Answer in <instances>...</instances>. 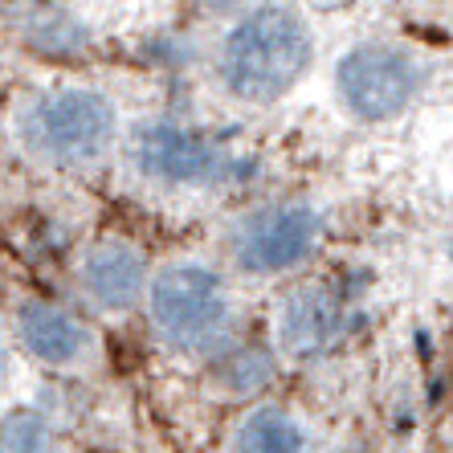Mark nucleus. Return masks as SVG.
<instances>
[{
  "mask_svg": "<svg viewBox=\"0 0 453 453\" xmlns=\"http://www.w3.org/2000/svg\"><path fill=\"white\" fill-rule=\"evenodd\" d=\"M339 327H343V306H339V295L331 286H319V282L295 286L282 298V306H278L282 348L298 359L323 356L339 339Z\"/></svg>",
  "mask_w": 453,
  "mask_h": 453,
  "instance_id": "0eeeda50",
  "label": "nucleus"
},
{
  "mask_svg": "<svg viewBox=\"0 0 453 453\" xmlns=\"http://www.w3.org/2000/svg\"><path fill=\"white\" fill-rule=\"evenodd\" d=\"M0 445L4 449H42V445H50V425L37 412L17 409L0 421Z\"/></svg>",
  "mask_w": 453,
  "mask_h": 453,
  "instance_id": "f8f14e48",
  "label": "nucleus"
},
{
  "mask_svg": "<svg viewBox=\"0 0 453 453\" xmlns=\"http://www.w3.org/2000/svg\"><path fill=\"white\" fill-rule=\"evenodd\" d=\"M148 306L172 339H196L225 319V282L201 262H172L151 278Z\"/></svg>",
  "mask_w": 453,
  "mask_h": 453,
  "instance_id": "20e7f679",
  "label": "nucleus"
},
{
  "mask_svg": "<svg viewBox=\"0 0 453 453\" xmlns=\"http://www.w3.org/2000/svg\"><path fill=\"white\" fill-rule=\"evenodd\" d=\"M237 449L253 453H295L303 449V429L290 412L282 409H257L250 412L237 429Z\"/></svg>",
  "mask_w": 453,
  "mask_h": 453,
  "instance_id": "9d476101",
  "label": "nucleus"
},
{
  "mask_svg": "<svg viewBox=\"0 0 453 453\" xmlns=\"http://www.w3.org/2000/svg\"><path fill=\"white\" fill-rule=\"evenodd\" d=\"M217 376H221V384H229L233 392H257L265 380L274 376V364H270L265 351L250 348V351H237L233 359H225Z\"/></svg>",
  "mask_w": 453,
  "mask_h": 453,
  "instance_id": "9b49d317",
  "label": "nucleus"
},
{
  "mask_svg": "<svg viewBox=\"0 0 453 453\" xmlns=\"http://www.w3.org/2000/svg\"><path fill=\"white\" fill-rule=\"evenodd\" d=\"M21 135L45 159L86 164L115 139V106L95 90H53L25 111Z\"/></svg>",
  "mask_w": 453,
  "mask_h": 453,
  "instance_id": "f03ea898",
  "label": "nucleus"
},
{
  "mask_svg": "<svg viewBox=\"0 0 453 453\" xmlns=\"http://www.w3.org/2000/svg\"><path fill=\"white\" fill-rule=\"evenodd\" d=\"M82 286L106 311H127L143 295V257L123 242H103L86 253L82 262Z\"/></svg>",
  "mask_w": 453,
  "mask_h": 453,
  "instance_id": "6e6552de",
  "label": "nucleus"
},
{
  "mask_svg": "<svg viewBox=\"0 0 453 453\" xmlns=\"http://www.w3.org/2000/svg\"><path fill=\"white\" fill-rule=\"evenodd\" d=\"M319 233H323V221H319L315 209L282 204V209H265L257 217H250L237 233L233 253L250 274H278L286 265H298L315 250Z\"/></svg>",
  "mask_w": 453,
  "mask_h": 453,
  "instance_id": "39448f33",
  "label": "nucleus"
},
{
  "mask_svg": "<svg viewBox=\"0 0 453 453\" xmlns=\"http://www.w3.org/2000/svg\"><path fill=\"white\" fill-rule=\"evenodd\" d=\"M0 372H4V339H0Z\"/></svg>",
  "mask_w": 453,
  "mask_h": 453,
  "instance_id": "2eb2a0df",
  "label": "nucleus"
},
{
  "mask_svg": "<svg viewBox=\"0 0 453 453\" xmlns=\"http://www.w3.org/2000/svg\"><path fill=\"white\" fill-rule=\"evenodd\" d=\"M315 45L295 9L262 4L233 25L221 45V82L242 103H274L290 95L311 70Z\"/></svg>",
  "mask_w": 453,
  "mask_h": 453,
  "instance_id": "f257e3e1",
  "label": "nucleus"
},
{
  "mask_svg": "<svg viewBox=\"0 0 453 453\" xmlns=\"http://www.w3.org/2000/svg\"><path fill=\"white\" fill-rule=\"evenodd\" d=\"M311 4H315V9H343V4H351V0H311Z\"/></svg>",
  "mask_w": 453,
  "mask_h": 453,
  "instance_id": "4468645a",
  "label": "nucleus"
},
{
  "mask_svg": "<svg viewBox=\"0 0 453 453\" xmlns=\"http://www.w3.org/2000/svg\"><path fill=\"white\" fill-rule=\"evenodd\" d=\"M339 98L356 119L388 123L404 115V106L421 90V70L396 45H356L335 65Z\"/></svg>",
  "mask_w": 453,
  "mask_h": 453,
  "instance_id": "7ed1b4c3",
  "label": "nucleus"
},
{
  "mask_svg": "<svg viewBox=\"0 0 453 453\" xmlns=\"http://www.w3.org/2000/svg\"><path fill=\"white\" fill-rule=\"evenodd\" d=\"M17 335H21L25 351L37 356L42 364H74L86 348V327L70 311L50 303H25L17 315Z\"/></svg>",
  "mask_w": 453,
  "mask_h": 453,
  "instance_id": "1a4fd4ad",
  "label": "nucleus"
},
{
  "mask_svg": "<svg viewBox=\"0 0 453 453\" xmlns=\"http://www.w3.org/2000/svg\"><path fill=\"white\" fill-rule=\"evenodd\" d=\"M135 164L143 176L164 184H201L221 168V151L188 127L151 123L135 139Z\"/></svg>",
  "mask_w": 453,
  "mask_h": 453,
  "instance_id": "423d86ee",
  "label": "nucleus"
},
{
  "mask_svg": "<svg viewBox=\"0 0 453 453\" xmlns=\"http://www.w3.org/2000/svg\"><path fill=\"white\" fill-rule=\"evenodd\" d=\"M233 4H237V0H204L209 12H225V9H233Z\"/></svg>",
  "mask_w": 453,
  "mask_h": 453,
  "instance_id": "ddd939ff",
  "label": "nucleus"
}]
</instances>
